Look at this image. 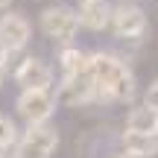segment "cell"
Segmentation results:
<instances>
[{
  "label": "cell",
  "mask_w": 158,
  "mask_h": 158,
  "mask_svg": "<svg viewBox=\"0 0 158 158\" xmlns=\"http://www.w3.org/2000/svg\"><path fill=\"white\" fill-rule=\"evenodd\" d=\"M88 73L97 85V100L100 102H132L135 100L138 79L120 56H114L108 50L91 53Z\"/></svg>",
  "instance_id": "1"
},
{
  "label": "cell",
  "mask_w": 158,
  "mask_h": 158,
  "mask_svg": "<svg viewBox=\"0 0 158 158\" xmlns=\"http://www.w3.org/2000/svg\"><path fill=\"white\" fill-rule=\"evenodd\" d=\"M38 27L47 38L53 41H62V44H70L79 32V15L76 9L70 6H47L38 18Z\"/></svg>",
  "instance_id": "2"
},
{
  "label": "cell",
  "mask_w": 158,
  "mask_h": 158,
  "mask_svg": "<svg viewBox=\"0 0 158 158\" xmlns=\"http://www.w3.org/2000/svg\"><path fill=\"white\" fill-rule=\"evenodd\" d=\"M59 147V132L56 126H27L23 138L15 143V158H50Z\"/></svg>",
  "instance_id": "3"
},
{
  "label": "cell",
  "mask_w": 158,
  "mask_h": 158,
  "mask_svg": "<svg viewBox=\"0 0 158 158\" xmlns=\"http://www.w3.org/2000/svg\"><path fill=\"white\" fill-rule=\"evenodd\" d=\"M111 32L123 41H138L147 35L149 23H147V15L138 3H117L111 9Z\"/></svg>",
  "instance_id": "4"
},
{
  "label": "cell",
  "mask_w": 158,
  "mask_h": 158,
  "mask_svg": "<svg viewBox=\"0 0 158 158\" xmlns=\"http://www.w3.org/2000/svg\"><path fill=\"white\" fill-rule=\"evenodd\" d=\"M56 106L59 102H56V97L50 91H21L18 100H15V108L27 120V126H44L53 117Z\"/></svg>",
  "instance_id": "5"
},
{
  "label": "cell",
  "mask_w": 158,
  "mask_h": 158,
  "mask_svg": "<svg viewBox=\"0 0 158 158\" xmlns=\"http://www.w3.org/2000/svg\"><path fill=\"white\" fill-rule=\"evenodd\" d=\"M97 100V85L91 73H82V76H64L62 85H59L56 91V102H62V106L68 108H82L88 106V102Z\"/></svg>",
  "instance_id": "6"
},
{
  "label": "cell",
  "mask_w": 158,
  "mask_h": 158,
  "mask_svg": "<svg viewBox=\"0 0 158 158\" xmlns=\"http://www.w3.org/2000/svg\"><path fill=\"white\" fill-rule=\"evenodd\" d=\"M32 38V27L21 12H6L0 18V44L6 47V53H18L29 44Z\"/></svg>",
  "instance_id": "7"
},
{
  "label": "cell",
  "mask_w": 158,
  "mask_h": 158,
  "mask_svg": "<svg viewBox=\"0 0 158 158\" xmlns=\"http://www.w3.org/2000/svg\"><path fill=\"white\" fill-rule=\"evenodd\" d=\"M15 82L21 85V91H50L53 70H50V64H47V62L29 56V59H23V62L18 64Z\"/></svg>",
  "instance_id": "8"
},
{
  "label": "cell",
  "mask_w": 158,
  "mask_h": 158,
  "mask_svg": "<svg viewBox=\"0 0 158 158\" xmlns=\"http://www.w3.org/2000/svg\"><path fill=\"white\" fill-rule=\"evenodd\" d=\"M111 9H114V6L108 3V0H91V3H82L76 9L79 27L91 29V32H102V29L111 23Z\"/></svg>",
  "instance_id": "9"
},
{
  "label": "cell",
  "mask_w": 158,
  "mask_h": 158,
  "mask_svg": "<svg viewBox=\"0 0 158 158\" xmlns=\"http://www.w3.org/2000/svg\"><path fill=\"white\" fill-rule=\"evenodd\" d=\"M120 147H123V155L132 158H152L158 155V138L155 135H141V132H126L120 135Z\"/></svg>",
  "instance_id": "10"
},
{
  "label": "cell",
  "mask_w": 158,
  "mask_h": 158,
  "mask_svg": "<svg viewBox=\"0 0 158 158\" xmlns=\"http://www.w3.org/2000/svg\"><path fill=\"white\" fill-rule=\"evenodd\" d=\"M126 132H141V135H155L158 138V111L141 106H135L126 114Z\"/></svg>",
  "instance_id": "11"
},
{
  "label": "cell",
  "mask_w": 158,
  "mask_h": 158,
  "mask_svg": "<svg viewBox=\"0 0 158 158\" xmlns=\"http://www.w3.org/2000/svg\"><path fill=\"white\" fill-rule=\"evenodd\" d=\"M59 64H62V73L64 76H82L88 73V64H91V53L79 50V47H62L59 53Z\"/></svg>",
  "instance_id": "12"
},
{
  "label": "cell",
  "mask_w": 158,
  "mask_h": 158,
  "mask_svg": "<svg viewBox=\"0 0 158 158\" xmlns=\"http://www.w3.org/2000/svg\"><path fill=\"white\" fill-rule=\"evenodd\" d=\"M18 143V126L12 117H6V114H0V149H9Z\"/></svg>",
  "instance_id": "13"
},
{
  "label": "cell",
  "mask_w": 158,
  "mask_h": 158,
  "mask_svg": "<svg viewBox=\"0 0 158 158\" xmlns=\"http://www.w3.org/2000/svg\"><path fill=\"white\" fill-rule=\"evenodd\" d=\"M143 106L152 108V111H158V76L147 85V91H143Z\"/></svg>",
  "instance_id": "14"
},
{
  "label": "cell",
  "mask_w": 158,
  "mask_h": 158,
  "mask_svg": "<svg viewBox=\"0 0 158 158\" xmlns=\"http://www.w3.org/2000/svg\"><path fill=\"white\" fill-rule=\"evenodd\" d=\"M6 59H9V53H6V47L0 44V68H6Z\"/></svg>",
  "instance_id": "15"
},
{
  "label": "cell",
  "mask_w": 158,
  "mask_h": 158,
  "mask_svg": "<svg viewBox=\"0 0 158 158\" xmlns=\"http://www.w3.org/2000/svg\"><path fill=\"white\" fill-rule=\"evenodd\" d=\"M3 79H6V68H0V85H3Z\"/></svg>",
  "instance_id": "16"
},
{
  "label": "cell",
  "mask_w": 158,
  "mask_h": 158,
  "mask_svg": "<svg viewBox=\"0 0 158 158\" xmlns=\"http://www.w3.org/2000/svg\"><path fill=\"white\" fill-rule=\"evenodd\" d=\"M12 3V0H0V9H6V6H9Z\"/></svg>",
  "instance_id": "17"
},
{
  "label": "cell",
  "mask_w": 158,
  "mask_h": 158,
  "mask_svg": "<svg viewBox=\"0 0 158 158\" xmlns=\"http://www.w3.org/2000/svg\"><path fill=\"white\" fill-rule=\"evenodd\" d=\"M82 3H91V0H79V6H82Z\"/></svg>",
  "instance_id": "18"
},
{
  "label": "cell",
  "mask_w": 158,
  "mask_h": 158,
  "mask_svg": "<svg viewBox=\"0 0 158 158\" xmlns=\"http://www.w3.org/2000/svg\"><path fill=\"white\" fill-rule=\"evenodd\" d=\"M117 158H132V155H117Z\"/></svg>",
  "instance_id": "19"
}]
</instances>
